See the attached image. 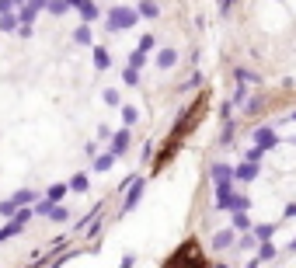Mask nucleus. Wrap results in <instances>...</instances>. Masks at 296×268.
<instances>
[{
    "label": "nucleus",
    "instance_id": "obj_1",
    "mask_svg": "<svg viewBox=\"0 0 296 268\" xmlns=\"http://www.w3.org/2000/svg\"><path fill=\"white\" fill-rule=\"evenodd\" d=\"M136 18H140V11H129V7H112V11H108V32H126V28H133V25H136Z\"/></svg>",
    "mask_w": 296,
    "mask_h": 268
},
{
    "label": "nucleus",
    "instance_id": "obj_2",
    "mask_svg": "<svg viewBox=\"0 0 296 268\" xmlns=\"http://www.w3.org/2000/svg\"><path fill=\"white\" fill-rule=\"evenodd\" d=\"M258 84V73H247V70H237V101L247 94V87Z\"/></svg>",
    "mask_w": 296,
    "mask_h": 268
},
{
    "label": "nucleus",
    "instance_id": "obj_3",
    "mask_svg": "<svg viewBox=\"0 0 296 268\" xmlns=\"http://www.w3.org/2000/svg\"><path fill=\"white\" fill-rule=\"evenodd\" d=\"M46 4H49V0H28V4L21 7V25H35V14H39Z\"/></svg>",
    "mask_w": 296,
    "mask_h": 268
},
{
    "label": "nucleus",
    "instance_id": "obj_4",
    "mask_svg": "<svg viewBox=\"0 0 296 268\" xmlns=\"http://www.w3.org/2000/svg\"><path fill=\"white\" fill-rule=\"evenodd\" d=\"M140 195H143V178H133V181H129V199L122 205V212H133V205L140 202Z\"/></svg>",
    "mask_w": 296,
    "mask_h": 268
},
{
    "label": "nucleus",
    "instance_id": "obj_5",
    "mask_svg": "<svg viewBox=\"0 0 296 268\" xmlns=\"http://www.w3.org/2000/svg\"><path fill=\"white\" fill-rule=\"evenodd\" d=\"M233 178H237V181H254V178H258V160H247V164H240V167L233 171Z\"/></svg>",
    "mask_w": 296,
    "mask_h": 268
},
{
    "label": "nucleus",
    "instance_id": "obj_6",
    "mask_svg": "<svg viewBox=\"0 0 296 268\" xmlns=\"http://www.w3.org/2000/svg\"><path fill=\"white\" fill-rule=\"evenodd\" d=\"M213 181H216V185L233 181V167H230V164H213Z\"/></svg>",
    "mask_w": 296,
    "mask_h": 268
},
{
    "label": "nucleus",
    "instance_id": "obj_7",
    "mask_svg": "<svg viewBox=\"0 0 296 268\" xmlns=\"http://www.w3.org/2000/svg\"><path fill=\"white\" fill-rule=\"evenodd\" d=\"M126 146H129V129H119L112 136V153L119 157V153H126Z\"/></svg>",
    "mask_w": 296,
    "mask_h": 268
},
{
    "label": "nucleus",
    "instance_id": "obj_8",
    "mask_svg": "<svg viewBox=\"0 0 296 268\" xmlns=\"http://www.w3.org/2000/svg\"><path fill=\"white\" fill-rule=\"evenodd\" d=\"M174 63H178V53H174V49H160V53H157V67L160 70H171Z\"/></svg>",
    "mask_w": 296,
    "mask_h": 268
},
{
    "label": "nucleus",
    "instance_id": "obj_9",
    "mask_svg": "<svg viewBox=\"0 0 296 268\" xmlns=\"http://www.w3.org/2000/svg\"><path fill=\"white\" fill-rule=\"evenodd\" d=\"M233 244V230H220L216 237H213V251H226Z\"/></svg>",
    "mask_w": 296,
    "mask_h": 268
},
{
    "label": "nucleus",
    "instance_id": "obj_10",
    "mask_svg": "<svg viewBox=\"0 0 296 268\" xmlns=\"http://www.w3.org/2000/svg\"><path fill=\"white\" fill-rule=\"evenodd\" d=\"M251 139H254L258 146H265V150H268V146H275V133H272V129H258Z\"/></svg>",
    "mask_w": 296,
    "mask_h": 268
},
{
    "label": "nucleus",
    "instance_id": "obj_11",
    "mask_svg": "<svg viewBox=\"0 0 296 268\" xmlns=\"http://www.w3.org/2000/svg\"><path fill=\"white\" fill-rule=\"evenodd\" d=\"M275 254H279V251H275L272 244H261V247H258V258H251V265H261V261H272Z\"/></svg>",
    "mask_w": 296,
    "mask_h": 268
},
{
    "label": "nucleus",
    "instance_id": "obj_12",
    "mask_svg": "<svg viewBox=\"0 0 296 268\" xmlns=\"http://www.w3.org/2000/svg\"><path fill=\"white\" fill-rule=\"evenodd\" d=\"M136 11H140L143 18H157V14H160V7H157L153 0H140V7H136Z\"/></svg>",
    "mask_w": 296,
    "mask_h": 268
},
{
    "label": "nucleus",
    "instance_id": "obj_13",
    "mask_svg": "<svg viewBox=\"0 0 296 268\" xmlns=\"http://www.w3.org/2000/svg\"><path fill=\"white\" fill-rule=\"evenodd\" d=\"M112 164H115V153H112V150H108V153H101V157H98V160H94V171H108V167H112Z\"/></svg>",
    "mask_w": 296,
    "mask_h": 268
},
{
    "label": "nucleus",
    "instance_id": "obj_14",
    "mask_svg": "<svg viewBox=\"0 0 296 268\" xmlns=\"http://www.w3.org/2000/svg\"><path fill=\"white\" fill-rule=\"evenodd\" d=\"M46 7H49V11H53V14L60 18V14H67V11H70V0H49Z\"/></svg>",
    "mask_w": 296,
    "mask_h": 268
},
{
    "label": "nucleus",
    "instance_id": "obj_15",
    "mask_svg": "<svg viewBox=\"0 0 296 268\" xmlns=\"http://www.w3.org/2000/svg\"><path fill=\"white\" fill-rule=\"evenodd\" d=\"M14 28H18V18H14L11 11H7V14H0V32H14Z\"/></svg>",
    "mask_w": 296,
    "mask_h": 268
},
{
    "label": "nucleus",
    "instance_id": "obj_16",
    "mask_svg": "<svg viewBox=\"0 0 296 268\" xmlns=\"http://www.w3.org/2000/svg\"><path fill=\"white\" fill-rule=\"evenodd\" d=\"M21 226H25V223H18V219H11L7 226H0V240H7V237H14V233H18Z\"/></svg>",
    "mask_w": 296,
    "mask_h": 268
},
{
    "label": "nucleus",
    "instance_id": "obj_17",
    "mask_svg": "<svg viewBox=\"0 0 296 268\" xmlns=\"http://www.w3.org/2000/svg\"><path fill=\"white\" fill-rule=\"evenodd\" d=\"M67 188H70V185H53V188L46 192V199H49V202H60L63 195H67Z\"/></svg>",
    "mask_w": 296,
    "mask_h": 268
},
{
    "label": "nucleus",
    "instance_id": "obj_18",
    "mask_svg": "<svg viewBox=\"0 0 296 268\" xmlns=\"http://www.w3.org/2000/svg\"><path fill=\"white\" fill-rule=\"evenodd\" d=\"M136 119H140V108H133V105H126V108H122V122H126V126H133Z\"/></svg>",
    "mask_w": 296,
    "mask_h": 268
},
{
    "label": "nucleus",
    "instance_id": "obj_19",
    "mask_svg": "<svg viewBox=\"0 0 296 268\" xmlns=\"http://www.w3.org/2000/svg\"><path fill=\"white\" fill-rule=\"evenodd\" d=\"M233 230H251V219L244 216V209H237V216H233Z\"/></svg>",
    "mask_w": 296,
    "mask_h": 268
},
{
    "label": "nucleus",
    "instance_id": "obj_20",
    "mask_svg": "<svg viewBox=\"0 0 296 268\" xmlns=\"http://www.w3.org/2000/svg\"><path fill=\"white\" fill-rule=\"evenodd\" d=\"M143 63H147V49H133V56H129V67H143Z\"/></svg>",
    "mask_w": 296,
    "mask_h": 268
},
{
    "label": "nucleus",
    "instance_id": "obj_21",
    "mask_svg": "<svg viewBox=\"0 0 296 268\" xmlns=\"http://www.w3.org/2000/svg\"><path fill=\"white\" fill-rule=\"evenodd\" d=\"M108 63H112V60H108V49H94V67H98V70H105Z\"/></svg>",
    "mask_w": 296,
    "mask_h": 268
},
{
    "label": "nucleus",
    "instance_id": "obj_22",
    "mask_svg": "<svg viewBox=\"0 0 296 268\" xmlns=\"http://www.w3.org/2000/svg\"><path fill=\"white\" fill-rule=\"evenodd\" d=\"M122 80H126L129 87H136V84H140V70H136V67H126V73H122Z\"/></svg>",
    "mask_w": 296,
    "mask_h": 268
},
{
    "label": "nucleus",
    "instance_id": "obj_23",
    "mask_svg": "<svg viewBox=\"0 0 296 268\" xmlns=\"http://www.w3.org/2000/svg\"><path fill=\"white\" fill-rule=\"evenodd\" d=\"M25 202H35V192L25 188V192H14V205H25Z\"/></svg>",
    "mask_w": 296,
    "mask_h": 268
},
{
    "label": "nucleus",
    "instance_id": "obj_24",
    "mask_svg": "<svg viewBox=\"0 0 296 268\" xmlns=\"http://www.w3.org/2000/svg\"><path fill=\"white\" fill-rule=\"evenodd\" d=\"M272 233H275V223H265V226H258V230H254V237H258V240H268Z\"/></svg>",
    "mask_w": 296,
    "mask_h": 268
},
{
    "label": "nucleus",
    "instance_id": "obj_25",
    "mask_svg": "<svg viewBox=\"0 0 296 268\" xmlns=\"http://www.w3.org/2000/svg\"><path fill=\"white\" fill-rule=\"evenodd\" d=\"M74 39H77V42H84V46H87V42H91V28H87V25H80V28H77V32H74Z\"/></svg>",
    "mask_w": 296,
    "mask_h": 268
},
{
    "label": "nucleus",
    "instance_id": "obj_26",
    "mask_svg": "<svg viewBox=\"0 0 296 268\" xmlns=\"http://www.w3.org/2000/svg\"><path fill=\"white\" fill-rule=\"evenodd\" d=\"M70 188L74 192H87V174H77L74 181H70Z\"/></svg>",
    "mask_w": 296,
    "mask_h": 268
},
{
    "label": "nucleus",
    "instance_id": "obj_27",
    "mask_svg": "<svg viewBox=\"0 0 296 268\" xmlns=\"http://www.w3.org/2000/svg\"><path fill=\"white\" fill-rule=\"evenodd\" d=\"M220 143H223V146H230V143H233V126H230V122L223 126V133H220Z\"/></svg>",
    "mask_w": 296,
    "mask_h": 268
},
{
    "label": "nucleus",
    "instance_id": "obj_28",
    "mask_svg": "<svg viewBox=\"0 0 296 268\" xmlns=\"http://www.w3.org/2000/svg\"><path fill=\"white\" fill-rule=\"evenodd\" d=\"M49 216H53V223H63V219H67V209H63V205H53Z\"/></svg>",
    "mask_w": 296,
    "mask_h": 268
},
{
    "label": "nucleus",
    "instance_id": "obj_29",
    "mask_svg": "<svg viewBox=\"0 0 296 268\" xmlns=\"http://www.w3.org/2000/svg\"><path fill=\"white\" fill-rule=\"evenodd\" d=\"M258 108H261V98H251V101L244 105V112H247V115H258Z\"/></svg>",
    "mask_w": 296,
    "mask_h": 268
},
{
    "label": "nucleus",
    "instance_id": "obj_30",
    "mask_svg": "<svg viewBox=\"0 0 296 268\" xmlns=\"http://www.w3.org/2000/svg\"><path fill=\"white\" fill-rule=\"evenodd\" d=\"M199 80H202V77L195 73V77H188V80H185V84H178V87H181V91H192V87H199Z\"/></svg>",
    "mask_w": 296,
    "mask_h": 268
},
{
    "label": "nucleus",
    "instance_id": "obj_31",
    "mask_svg": "<svg viewBox=\"0 0 296 268\" xmlns=\"http://www.w3.org/2000/svg\"><path fill=\"white\" fill-rule=\"evenodd\" d=\"M105 105H112V108H115V105H119V91H112V87H108V91H105Z\"/></svg>",
    "mask_w": 296,
    "mask_h": 268
},
{
    "label": "nucleus",
    "instance_id": "obj_32",
    "mask_svg": "<svg viewBox=\"0 0 296 268\" xmlns=\"http://www.w3.org/2000/svg\"><path fill=\"white\" fill-rule=\"evenodd\" d=\"M14 209H18V205H14V199L0 202V212H4V216H14Z\"/></svg>",
    "mask_w": 296,
    "mask_h": 268
},
{
    "label": "nucleus",
    "instance_id": "obj_33",
    "mask_svg": "<svg viewBox=\"0 0 296 268\" xmlns=\"http://www.w3.org/2000/svg\"><path fill=\"white\" fill-rule=\"evenodd\" d=\"M14 4H18V0H0V14H7V11H11Z\"/></svg>",
    "mask_w": 296,
    "mask_h": 268
},
{
    "label": "nucleus",
    "instance_id": "obj_34",
    "mask_svg": "<svg viewBox=\"0 0 296 268\" xmlns=\"http://www.w3.org/2000/svg\"><path fill=\"white\" fill-rule=\"evenodd\" d=\"M220 7H223V11H230V7H233V0H220Z\"/></svg>",
    "mask_w": 296,
    "mask_h": 268
},
{
    "label": "nucleus",
    "instance_id": "obj_35",
    "mask_svg": "<svg viewBox=\"0 0 296 268\" xmlns=\"http://www.w3.org/2000/svg\"><path fill=\"white\" fill-rule=\"evenodd\" d=\"M289 251H296V240H293V244H289Z\"/></svg>",
    "mask_w": 296,
    "mask_h": 268
},
{
    "label": "nucleus",
    "instance_id": "obj_36",
    "mask_svg": "<svg viewBox=\"0 0 296 268\" xmlns=\"http://www.w3.org/2000/svg\"><path fill=\"white\" fill-rule=\"evenodd\" d=\"M293 122H296V112H293Z\"/></svg>",
    "mask_w": 296,
    "mask_h": 268
}]
</instances>
